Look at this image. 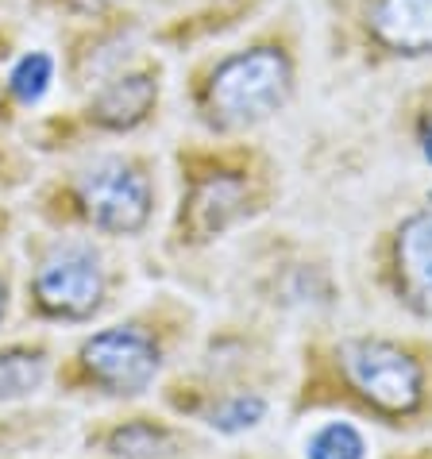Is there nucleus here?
<instances>
[{"mask_svg": "<svg viewBox=\"0 0 432 459\" xmlns=\"http://www.w3.org/2000/svg\"><path fill=\"white\" fill-rule=\"evenodd\" d=\"M78 363L105 394H143L159 375V348L143 328L117 325L82 343Z\"/></svg>", "mask_w": 432, "mask_h": 459, "instance_id": "nucleus-3", "label": "nucleus"}, {"mask_svg": "<svg viewBox=\"0 0 432 459\" xmlns=\"http://www.w3.org/2000/svg\"><path fill=\"white\" fill-rule=\"evenodd\" d=\"M78 12H85V16H93V12H108V8H117L120 0H70Z\"/></svg>", "mask_w": 432, "mask_h": 459, "instance_id": "nucleus-15", "label": "nucleus"}, {"mask_svg": "<svg viewBox=\"0 0 432 459\" xmlns=\"http://www.w3.org/2000/svg\"><path fill=\"white\" fill-rule=\"evenodd\" d=\"M367 31L390 55H432V0H375L367 8Z\"/></svg>", "mask_w": 432, "mask_h": 459, "instance_id": "nucleus-8", "label": "nucleus"}, {"mask_svg": "<svg viewBox=\"0 0 432 459\" xmlns=\"http://www.w3.org/2000/svg\"><path fill=\"white\" fill-rule=\"evenodd\" d=\"M313 386H328L321 402L340 398L355 413L383 425H421L432 413V348L390 336H344L313 359ZM309 390V386H305Z\"/></svg>", "mask_w": 432, "mask_h": 459, "instance_id": "nucleus-1", "label": "nucleus"}, {"mask_svg": "<svg viewBox=\"0 0 432 459\" xmlns=\"http://www.w3.org/2000/svg\"><path fill=\"white\" fill-rule=\"evenodd\" d=\"M0 316H4V282H0Z\"/></svg>", "mask_w": 432, "mask_h": 459, "instance_id": "nucleus-17", "label": "nucleus"}, {"mask_svg": "<svg viewBox=\"0 0 432 459\" xmlns=\"http://www.w3.org/2000/svg\"><path fill=\"white\" fill-rule=\"evenodd\" d=\"M159 100V82L151 74H128V78L108 82L89 105V120L108 132H132L135 124L151 117Z\"/></svg>", "mask_w": 432, "mask_h": 459, "instance_id": "nucleus-9", "label": "nucleus"}, {"mask_svg": "<svg viewBox=\"0 0 432 459\" xmlns=\"http://www.w3.org/2000/svg\"><path fill=\"white\" fill-rule=\"evenodd\" d=\"M263 417H266V398H259V394H232V398H224L209 413V425L216 432H228V437H232V432L255 429Z\"/></svg>", "mask_w": 432, "mask_h": 459, "instance_id": "nucleus-14", "label": "nucleus"}, {"mask_svg": "<svg viewBox=\"0 0 432 459\" xmlns=\"http://www.w3.org/2000/svg\"><path fill=\"white\" fill-rule=\"evenodd\" d=\"M0 105H4V93H0Z\"/></svg>", "mask_w": 432, "mask_h": 459, "instance_id": "nucleus-18", "label": "nucleus"}, {"mask_svg": "<svg viewBox=\"0 0 432 459\" xmlns=\"http://www.w3.org/2000/svg\"><path fill=\"white\" fill-rule=\"evenodd\" d=\"M50 78H55V62L50 55H23L16 62V70L8 74V93L20 100V105H35L43 100V93L50 89Z\"/></svg>", "mask_w": 432, "mask_h": 459, "instance_id": "nucleus-13", "label": "nucleus"}, {"mask_svg": "<svg viewBox=\"0 0 432 459\" xmlns=\"http://www.w3.org/2000/svg\"><path fill=\"white\" fill-rule=\"evenodd\" d=\"M47 378V351L43 348H8L0 351V402L35 394Z\"/></svg>", "mask_w": 432, "mask_h": 459, "instance_id": "nucleus-11", "label": "nucleus"}, {"mask_svg": "<svg viewBox=\"0 0 432 459\" xmlns=\"http://www.w3.org/2000/svg\"><path fill=\"white\" fill-rule=\"evenodd\" d=\"M367 444L363 432L348 425V420H333V425L316 429L313 440L305 444V459H363Z\"/></svg>", "mask_w": 432, "mask_h": 459, "instance_id": "nucleus-12", "label": "nucleus"}, {"mask_svg": "<svg viewBox=\"0 0 432 459\" xmlns=\"http://www.w3.org/2000/svg\"><path fill=\"white\" fill-rule=\"evenodd\" d=\"M100 266L97 255L85 247H58L50 259L39 263L31 282L35 309L47 316H62V321H85L100 305Z\"/></svg>", "mask_w": 432, "mask_h": 459, "instance_id": "nucleus-6", "label": "nucleus"}, {"mask_svg": "<svg viewBox=\"0 0 432 459\" xmlns=\"http://www.w3.org/2000/svg\"><path fill=\"white\" fill-rule=\"evenodd\" d=\"M108 452L117 459H177V444L170 429L151 425V420H135V425H124L112 432Z\"/></svg>", "mask_w": 432, "mask_h": 459, "instance_id": "nucleus-10", "label": "nucleus"}, {"mask_svg": "<svg viewBox=\"0 0 432 459\" xmlns=\"http://www.w3.org/2000/svg\"><path fill=\"white\" fill-rule=\"evenodd\" d=\"M386 290L410 316L432 325V209H417L390 232Z\"/></svg>", "mask_w": 432, "mask_h": 459, "instance_id": "nucleus-4", "label": "nucleus"}, {"mask_svg": "<svg viewBox=\"0 0 432 459\" xmlns=\"http://www.w3.org/2000/svg\"><path fill=\"white\" fill-rule=\"evenodd\" d=\"M289 89H294V66H289L286 50L251 47L224 58L212 70L205 85V108L212 124L239 132V127L271 120L289 100Z\"/></svg>", "mask_w": 432, "mask_h": 459, "instance_id": "nucleus-2", "label": "nucleus"}, {"mask_svg": "<svg viewBox=\"0 0 432 459\" xmlns=\"http://www.w3.org/2000/svg\"><path fill=\"white\" fill-rule=\"evenodd\" d=\"M82 201L89 221L112 236H132L151 221V182L143 170L124 159H105L89 170Z\"/></svg>", "mask_w": 432, "mask_h": 459, "instance_id": "nucleus-5", "label": "nucleus"}, {"mask_svg": "<svg viewBox=\"0 0 432 459\" xmlns=\"http://www.w3.org/2000/svg\"><path fill=\"white\" fill-rule=\"evenodd\" d=\"M251 186L239 170H212L197 178L194 189L182 201V232L189 244H209V239L224 236L236 221L247 216Z\"/></svg>", "mask_w": 432, "mask_h": 459, "instance_id": "nucleus-7", "label": "nucleus"}, {"mask_svg": "<svg viewBox=\"0 0 432 459\" xmlns=\"http://www.w3.org/2000/svg\"><path fill=\"white\" fill-rule=\"evenodd\" d=\"M421 151H425V159H428V167H432V127H428L425 139H421Z\"/></svg>", "mask_w": 432, "mask_h": 459, "instance_id": "nucleus-16", "label": "nucleus"}]
</instances>
